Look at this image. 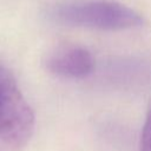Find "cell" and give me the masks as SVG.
<instances>
[{"instance_id":"obj_4","label":"cell","mask_w":151,"mask_h":151,"mask_svg":"<svg viewBox=\"0 0 151 151\" xmlns=\"http://www.w3.org/2000/svg\"><path fill=\"white\" fill-rule=\"evenodd\" d=\"M140 151H151V109L146 116L140 137Z\"/></svg>"},{"instance_id":"obj_3","label":"cell","mask_w":151,"mask_h":151,"mask_svg":"<svg viewBox=\"0 0 151 151\" xmlns=\"http://www.w3.org/2000/svg\"><path fill=\"white\" fill-rule=\"evenodd\" d=\"M94 58L86 47L72 42L57 45L44 59V66L50 73L70 79L90 76L94 70Z\"/></svg>"},{"instance_id":"obj_2","label":"cell","mask_w":151,"mask_h":151,"mask_svg":"<svg viewBox=\"0 0 151 151\" xmlns=\"http://www.w3.org/2000/svg\"><path fill=\"white\" fill-rule=\"evenodd\" d=\"M33 130L34 113L13 74L0 63V151H20Z\"/></svg>"},{"instance_id":"obj_1","label":"cell","mask_w":151,"mask_h":151,"mask_svg":"<svg viewBox=\"0 0 151 151\" xmlns=\"http://www.w3.org/2000/svg\"><path fill=\"white\" fill-rule=\"evenodd\" d=\"M50 18L61 25L101 31L139 27L144 18L131 7L114 0H79L50 11Z\"/></svg>"}]
</instances>
